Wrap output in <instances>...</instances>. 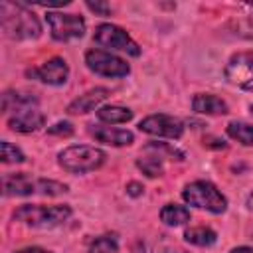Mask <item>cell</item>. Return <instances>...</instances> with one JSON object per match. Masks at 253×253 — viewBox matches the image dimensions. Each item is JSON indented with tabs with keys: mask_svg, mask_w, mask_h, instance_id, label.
I'll list each match as a JSON object with an SVG mask.
<instances>
[{
	"mask_svg": "<svg viewBox=\"0 0 253 253\" xmlns=\"http://www.w3.org/2000/svg\"><path fill=\"white\" fill-rule=\"evenodd\" d=\"M0 22L2 32L10 40H36L42 34V24L38 16L24 4L0 2Z\"/></svg>",
	"mask_w": 253,
	"mask_h": 253,
	"instance_id": "1",
	"label": "cell"
},
{
	"mask_svg": "<svg viewBox=\"0 0 253 253\" xmlns=\"http://www.w3.org/2000/svg\"><path fill=\"white\" fill-rule=\"evenodd\" d=\"M69 188L61 182L36 178L26 172L6 174L2 178V192L4 196H61Z\"/></svg>",
	"mask_w": 253,
	"mask_h": 253,
	"instance_id": "2",
	"label": "cell"
},
{
	"mask_svg": "<svg viewBox=\"0 0 253 253\" xmlns=\"http://www.w3.org/2000/svg\"><path fill=\"white\" fill-rule=\"evenodd\" d=\"M71 215L69 206H42V204H24L14 210L12 217L28 227L36 229H51L67 221Z\"/></svg>",
	"mask_w": 253,
	"mask_h": 253,
	"instance_id": "3",
	"label": "cell"
},
{
	"mask_svg": "<svg viewBox=\"0 0 253 253\" xmlns=\"http://www.w3.org/2000/svg\"><path fill=\"white\" fill-rule=\"evenodd\" d=\"M105 152L95 148V146H87V144H73L63 148L57 154V162L63 170L71 172V174H87L93 172L97 168L103 166L105 162Z\"/></svg>",
	"mask_w": 253,
	"mask_h": 253,
	"instance_id": "4",
	"label": "cell"
},
{
	"mask_svg": "<svg viewBox=\"0 0 253 253\" xmlns=\"http://www.w3.org/2000/svg\"><path fill=\"white\" fill-rule=\"evenodd\" d=\"M182 198L188 206L206 210L210 213H223L227 208L225 196L211 182H206V180H196V182L188 184L182 190Z\"/></svg>",
	"mask_w": 253,
	"mask_h": 253,
	"instance_id": "5",
	"label": "cell"
},
{
	"mask_svg": "<svg viewBox=\"0 0 253 253\" xmlns=\"http://www.w3.org/2000/svg\"><path fill=\"white\" fill-rule=\"evenodd\" d=\"M93 42L103 45V47H109V49H119V51H125L132 57H138L140 55V47L136 45V42L119 26L115 24H99L95 28V34H93Z\"/></svg>",
	"mask_w": 253,
	"mask_h": 253,
	"instance_id": "6",
	"label": "cell"
},
{
	"mask_svg": "<svg viewBox=\"0 0 253 253\" xmlns=\"http://www.w3.org/2000/svg\"><path fill=\"white\" fill-rule=\"evenodd\" d=\"M45 20L51 30V38L57 42H73L85 36V20L77 14L47 12Z\"/></svg>",
	"mask_w": 253,
	"mask_h": 253,
	"instance_id": "7",
	"label": "cell"
},
{
	"mask_svg": "<svg viewBox=\"0 0 253 253\" xmlns=\"http://www.w3.org/2000/svg\"><path fill=\"white\" fill-rule=\"evenodd\" d=\"M85 63L93 73L103 75V77H125L130 73V67L125 59L105 49H89L85 53Z\"/></svg>",
	"mask_w": 253,
	"mask_h": 253,
	"instance_id": "8",
	"label": "cell"
},
{
	"mask_svg": "<svg viewBox=\"0 0 253 253\" xmlns=\"http://www.w3.org/2000/svg\"><path fill=\"white\" fill-rule=\"evenodd\" d=\"M225 79L243 89V91H253V51H237L229 57L225 69Z\"/></svg>",
	"mask_w": 253,
	"mask_h": 253,
	"instance_id": "9",
	"label": "cell"
},
{
	"mask_svg": "<svg viewBox=\"0 0 253 253\" xmlns=\"http://www.w3.org/2000/svg\"><path fill=\"white\" fill-rule=\"evenodd\" d=\"M138 130L152 134V136H164V138H180L184 134L182 121L170 117V115H150L138 123Z\"/></svg>",
	"mask_w": 253,
	"mask_h": 253,
	"instance_id": "10",
	"label": "cell"
},
{
	"mask_svg": "<svg viewBox=\"0 0 253 253\" xmlns=\"http://www.w3.org/2000/svg\"><path fill=\"white\" fill-rule=\"evenodd\" d=\"M26 75L32 79H38L42 83H47V85H63L69 77V65L63 57H51V59L43 61L40 67L28 69Z\"/></svg>",
	"mask_w": 253,
	"mask_h": 253,
	"instance_id": "11",
	"label": "cell"
},
{
	"mask_svg": "<svg viewBox=\"0 0 253 253\" xmlns=\"http://www.w3.org/2000/svg\"><path fill=\"white\" fill-rule=\"evenodd\" d=\"M43 123H45V117L38 109V105H26L14 111L12 117L8 119V126L14 132H36L43 126Z\"/></svg>",
	"mask_w": 253,
	"mask_h": 253,
	"instance_id": "12",
	"label": "cell"
},
{
	"mask_svg": "<svg viewBox=\"0 0 253 253\" xmlns=\"http://www.w3.org/2000/svg\"><path fill=\"white\" fill-rule=\"evenodd\" d=\"M109 97V89L107 87H95L83 95H79L75 101H71L67 105V113L69 115H85L89 111H93L99 103H103Z\"/></svg>",
	"mask_w": 253,
	"mask_h": 253,
	"instance_id": "13",
	"label": "cell"
},
{
	"mask_svg": "<svg viewBox=\"0 0 253 253\" xmlns=\"http://www.w3.org/2000/svg\"><path fill=\"white\" fill-rule=\"evenodd\" d=\"M91 136L103 144H109V146H128L132 144L134 136L130 130H125V128H113V126H91L89 128Z\"/></svg>",
	"mask_w": 253,
	"mask_h": 253,
	"instance_id": "14",
	"label": "cell"
},
{
	"mask_svg": "<svg viewBox=\"0 0 253 253\" xmlns=\"http://www.w3.org/2000/svg\"><path fill=\"white\" fill-rule=\"evenodd\" d=\"M192 107L200 115H225L229 111L227 103L223 99H219L217 95H211V93L196 95L194 101H192Z\"/></svg>",
	"mask_w": 253,
	"mask_h": 253,
	"instance_id": "15",
	"label": "cell"
},
{
	"mask_svg": "<svg viewBox=\"0 0 253 253\" xmlns=\"http://www.w3.org/2000/svg\"><path fill=\"white\" fill-rule=\"evenodd\" d=\"M38 97L22 91H6L2 95V113H14L26 105H38Z\"/></svg>",
	"mask_w": 253,
	"mask_h": 253,
	"instance_id": "16",
	"label": "cell"
},
{
	"mask_svg": "<svg viewBox=\"0 0 253 253\" xmlns=\"http://www.w3.org/2000/svg\"><path fill=\"white\" fill-rule=\"evenodd\" d=\"M190 210L184 208V206H178V204H166L162 210H160V219L170 225V227H178V225H184L190 221Z\"/></svg>",
	"mask_w": 253,
	"mask_h": 253,
	"instance_id": "17",
	"label": "cell"
},
{
	"mask_svg": "<svg viewBox=\"0 0 253 253\" xmlns=\"http://www.w3.org/2000/svg\"><path fill=\"white\" fill-rule=\"evenodd\" d=\"M136 166L142 170V174H146L148 178H156V176H162L164 174V158L158 156L156 152L152 150H146L144 148V156H140L136 160Z\"/></svg>",
	"mask_w": 253,
	"mask_h": 253,
	"instance_id": "18",
	"label": "cell"
},
{
	"mask_svg": "<svg viewBox=\"0 0 253 253\" xmlns=\"http://www.w3.org/2000/svg\"><path fill=\"white\" fill-rule=\"evenodd\" d=\"M97 119L101 123H109V125L128 123L132 119V111L126 107H119V105H107V107H101L97 111Z\"/></svg>",
	"mask_w": 253,
	"mask_h": 253,
	"instance_id": "19",
	"label": "cell"
},
{
	"mask_svg": "<svg viewBox=\"0 0 253 253\" xmlns=\"http://www.w3.org/2000/svg\"><path fill=\"white\" fill-rule=\"evenodd\" d=\"M184 239L192 245H198V247H210L217 241V235L213 229L210 227H204V225H198V227H188L184 231Z\"/></svg>",
	"mask_w": 253,
	"mask_h": 253,
	"instance_id": "20",
	"label": "cell"
},
{
	"mask_svg": "<svg viewBox=\"0 0 253 253\" xmlns=\"http://www.w3.org/2000/svg\"><path fill=\"white\" fill-rule=\"evenodd\" d=\"M87 253H121L119 249V235L117 233H105L91 241Z\"/></svg>",
	"mask_w": 253,
	"mask_h": 253,
	"instance_id": "21",
	"label": "cell"
},
{
	"mask_svg": "<svg viewBox=\"0 0 253 253\" xmlns=\"http://www.w3.org/2000/svg\"><path fill=\"white\" fill-rule=\"evenodd\" d=\"M225 132H227L233 140H237V142H241V144H245V146H253V125L233 121V123L227 125Z\"/></svg>",
	"mask_w": 253,
	"mask_h": 253,
	"instance_id": "22",
	"label": "cell"
},
{
	"mask_svg": "<svg viewBox=\"0 0 253 253\" xmlns=\"http://www.w3.org/2000/svg\"><path fill=\"white\" fill-rule=\"evenodd\" d=\"M0 152H2V162L4 164H20V162L26 160L24 152L20 148H16L14 144H10L8 140L0 142Z\"/></svg>",
	"mask_w": 253,
	"mask_h": 253,
	"instance_id": "23",
	"label": "cell"
},
{
	"mask_svg": "<svg viewBox=\"0 0 253 253\" xmlns=\"http://www.w3.org/2000/svg\"><path fill=\"white\" fill-rule=\"evenodd\" d=\"M47 132L55 134V136H71L73 134V125L67 123V121H61V123H55L53 126H49Z\"/></svg>",
	"mask_w": 253,
	"mask_h": 253,
	"instance_id": "24",
	"label": "cell"
},
{
	"mask_svg": "<svg viewBox=\"0 0 253 253\" xmlns=\"http://www.w3.org/2000/svg\"><path fill=\"white\" fill-rule=\"evenodd\" d=\"M87 8L91 10V12H95V14H99V16H109L111 14V6L107 4V2H87Z\"/></svg>",
	"mask_w": 253,
	"mask_h": 253,
	"instance_id": "25",
	"label": "cell"
},
{
	"mask_svg": "<svg viewBox=\"0 0 253 253\" xmlns=\"http://www.w3.org/2000/svg\"><path fill=\"white\" fill-rule=\"evenodd\" d=\"M142 184H138V182H130L128 186H126V194L128 196H140L142 194Z\"/></svg>",
	"mask_w": 253,
	"mask_h": 253,
	"instance_id": "26",
	"label": "cell"
},
{
	"mask_svg": "<svg viewBox=\"0 0 253 253\" xmlns=\"http://www.w3.org/2000/svg\"><path fill=\"white\" fill-rule=\"evenodd\" d=\"M16 253H51L47 249H42V247H26V249H20Z\"/></svg>",
	"mask_w": 253,
	"mask_h": 253,
	"instance_id": "27",
	"label": "cell"
},
{
	"mask_svg": "<svg viewBox=\"0 0 253 253\" xmlns=\"http://www.w3.org/2000/svg\"><path fill=\"white\" fill-rule=\"evenodd\" d=\"M229 253H253V247H235V249H231Z\"/></svg>",
	"mask_w": 253,
	"mask_h": 253,
	"instance_id": "28",
	"label": "cell"
},
{
	"mask_svg": "<svg viewBox=\"0 0 253 253\" xmlns=\"http://www.w3.org/2000/svg\"><path fill=\"white\" fill-rule=\"evenodd\" d=\"M247 206L253 210V190H251V192H249V196H247Z\"/></svg>",
	"mask_w": 253,
	"mask_h": 253,
	"instance_id": "29",
	"label": "cell"
},
{
	"mask_svg": "<svg viewBox=\"0 0 253 253\" xmlns=\"http://www.w3.org/2000/svg\"><path fill=\"white\" fill-rule=\"evenodd\" d=\"M249 111H251V115H253V105H251V107H249Z\"/></svg>",
	"mask_w": 253,
	"mask_h": 253,
	"instance_id": "30",
	"label": "cell"
}]
</instances>
